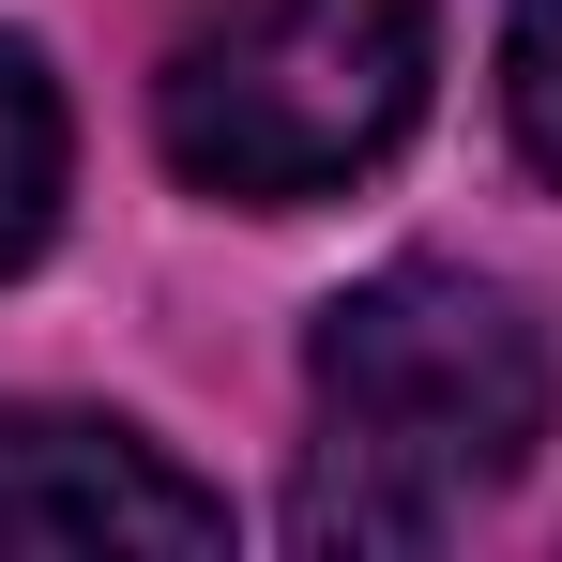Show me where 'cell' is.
Masks as SVG:
<instances>
[{"instance_id":"7a4b0ae2","label":"cell","mask_w":562,"mask_h":562,"mask_svg":"<svg viewBox=\"0 0 562 562\" xmlns=\"http://www.w3.org/2000/svg\"><path fill=\"white\" fill-rule=\"evenodd\" d=\"M426 122V0H228L153 77V137L198 198L304 213Z\"/></svg>"},{"instance_id":"3957f363","label":"cell","mask_w":562,"mask_h":562,"mask_svg":"<svg viewBox=\"0 0 562 562\" xmlns=\"http://www.w3.org/2000/svg\"><path fill=\"white\" fill-rule=\"evenodd\" d=\"M0 548H228V502L183 457H153L137 426L106 411H31L0 395Z\"/></svg>"},{"instance_id":"5b68a950","label":"cell","mask_w":562,"mask_h":562,"mask_svg":"<svg viewBox=\"0 0 562 562\" xmlns=\"http://www.w3.org/2000/svg\"><path fill=\"white\" fill-rule=\"evenodd\" d=\"M502 106H517V153L562 183V0H517V31H502Z\"/></svg>"},{"instance_id":"277c9868","label":"cell","mask_w":562,"mask_h":562,"mask_svg":"<svg viewBox=\"0 0 562 562\" xmlns=\"http://www.w3.org/2000/svg\"><path fill=\"white\" fill-rule=\"evenodd\" d=\"M46 228H61V92H46V61L0 31V274L46 259Z\"/></svg>"},{"instance_id":"6da1fadb","label":"cell","mask_w":562,"mask_h":562,"mask_svg":"<svg viewBox=\"0 0 562 562\" xmlns=\"http://www.w3.org/2000/svg\"><path fill=\"white\" fill-rule=\"evenodd\" d=\"M304 411H319L304 532L319 548H441L548 441V335L517 289L457 274V259H395L319 304Z\"/></svg>"}]
</instances>
